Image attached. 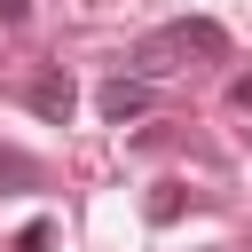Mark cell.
Instances as JSON below:
<instances>
[{"label": "cell", "instance_id": "277c9868", "mask_svg": "<svg viewBox=\"0 0 252 252\" xmlns=\"http://www.w3.org/2000/svg\"><path fill=\"white\" fill-rule=\"evenodd\" d=\"M32 181H39V165L8 150V158H0V197H16V189H32Z\"/></svg>", "mask_w": 252, "mask_h": 252}, {"label": "cell", "instance_id": "7a4b0ae2", "mask_svg": "<svg viewBox=\"0 0 252 252\" xmlns=\"http://www.w3.org/2000/svg\"><path fill=\"white\" fill-rule=\"evenodd\" d=\"M24 110L32 118H47V126H71V110H79V87H71V71H32L24 79Z\"/></svg>", "mask_w": 252, "mask_h": 252}, {"label": "cell", "instance_id": "3957f363", "mask_svg": "<svg viewBox=\"0 0 252 252\" xmlns=\"http://www.w3.org/2000/svg\"><path fill=\"white\" fill-rule=\"evenodd\" d=\"M150 102H158V79H142V71H134V79H126V71H110V79L94 87V110H102L110 126H126V118H142Z\"/></svg>", "mask_w": 252, "mask_h": 252}, {"label": "cell", "instance_id": "5b68a950", "mask_svg": "<svg viewBox=\"0 0 252 252\" xmlns=\"http://www.w3.org/2000/svg\"><path fill=\"white\" fill-rule=\"evenodd\" d=\"M16 252H55V220H32V228H16Z\"/></svg>", "mask_w": 252, "mask_h": 252}, {"label": "cell", "instance_id": "8992f818", "mask_svg": "<svg viewBox=\"0 0 252 252\" xmlns=\"http://www.w3.org/2000/svg\"><path fill=\"white\" fill-rule=\"evenodd\" d=\"M32 16V0H0V24H24Z\"/></svg>", "mask_w": 252, "mask_h": 252}, {"label": "cell", "instance_id": "6da1fadb", "mask_svg": "<svg viewBox=\"0 0 252 252\" xmlns=\"http://www.w3.org/2000/svg\"><path fill=\"white\" fill-rule=\"evenodd\" d=\"M181 63H228V32H220L213 16H181V24L142 32V47H134V71H142V79H165V71H181Z\"/></svg>", "mask_w": 252, "mask_h": 252}, {"label": "cell", "instance_id": "52a82bcc", "mask_svg": "<svg viewBox=\"0 0 252 252\" xmlns=\"http://www.w3.org/2000/svg\"><path fill=\"white\" fill-rule=\"evenodd\" d=\"M228 102H236V110H252V79H236V87H228Z\"/></svg>", "mask_w": 252, "mask_h": 252}]
</instances>
